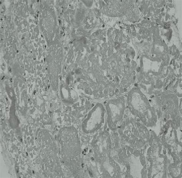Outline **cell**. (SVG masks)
Returning a JSON list of instances; mask_svg holds the SVG:
<instances>
[{
  "label": "cell",
  "instance_id": "6da1fadb",
  "mask_svg": "<svg viewBox=\"0 0 182 178\" xmlns=\"http://www.w3.org/2000/svg\"><path fill=\"white\" fill-rule=\"evenodd\" d=\"M102 119V114L100 107H94L83 122L84 131L87 133H91L95 131L101 124Z\"/></svg>",
  "mask_w": 182,
  "mask_h": 178
},
{
  "label": "cell",
  "instance_id": "7a4b0ae2",
  "mask_svg": "<svg viewBox=\"0 0 182 178\" xmlns=\"http://www.w3.org/2000/svg\"><path fill=\"white\" fill-rule=\"evenodd\" d=\"M166 109V108L165 107H163V109H162V110L163 111H164Z\"/></svg>",
  "mask_w": 182,
  "mask_h": 178
}]
</instances>
